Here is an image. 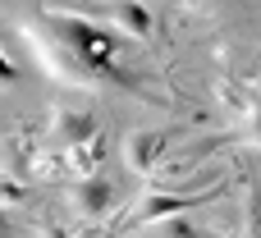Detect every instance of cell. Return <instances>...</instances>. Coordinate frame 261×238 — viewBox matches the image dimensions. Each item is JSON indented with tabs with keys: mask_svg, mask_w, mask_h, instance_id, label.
<instances>
[{
	"mask_svg": "<svg viewBox=\"0 0 261 238\" xmlns=\"http://www.w3.org/2000/svg\"><path fill=\"white\" fill-rule=\"evenodd\" d=\"M50 18H55V28L64 32L69 50H73L83 64H92V73H110V78H119L115 64H110V55H115V37H110L106 28H92L87 18H69V14H50Z\"/></svg>",
	"mask_w": 261,
	"mask_h": 238,
	"instance_id": "obj_1",
	"label": "cell"
},
{
	"mask_svg": "<svg viewBox=\"0 0 261 238\" xmlns=\"http://www.w3.org/2000/svg\"><path fill=\"white\" fill-rule=\"evenodd\" d=\"M257 138H261V110H257Z\"/></svg>",
	"mask_w": 261,
	"mask_h": 238,
	"instance_id": "obj_10",
	"label": "cell"
},
{
	"mask_svg": "<svg viewBox=\"0 0 261 238\" xmlns=\"http://www.w3.org/2000/svg\"><path fill=\"white\" fill-rule=\"evenodd\" d=\"M119 23H124L133 37H147V32H151V14H147L142 5H124V9H119Z\"/></svg>",
	"mask_w": 261,
	"mask_h": 238,
	"instance_id": "obj_6",
	"label": "cell"
},
{
	"mask_svg": "<svg viewBox=\"0 0 261 238\" xmlns=\"http://www.w3.org/2000/svg\"><path fill=\"white\" fill-rule=\"evenodd\" d=\"M161 142H165L161 133H138V138H133V147H128V165H133V170H147V165L156 161Z\"/></svg>",
	"mask_w": 261,
	"mask_h": 238,
	"instance_id": "obj_5",
	"label": "cell"
},
{
	"mask_svg": "<svg viewBox=\"0 0 261 238\" xmlns=\"http://www.w3.org/2000/svg\"><path fill=\"white\" fill-rule=\"evenodd\" d=\"M14 78H18V73H14V64H9V60H5V55H0V87H9V83H14Z\"/></svg>",
	"mask_w": 261,
	"mask_h": 238,
	"instance_id": "obj_8",
	"label": "cell"
},
{
	"mask_svg": "<svg viewBox=\"0 0 261 238\" xmlns=\"http://www.w3.org/2000/svg\"><path fill=\"white\" fill-rule=\"evenodd\" d=\"M55 128H60V142L64 147H87L96 138V119L92 115H78V110H60L55 115Z\"/></svg>",
	"mask_w": 261,
	"mask_h": 238,
	"instance_id": "obj_3",
	"label": "cell"
},
{
	"mask_svg": "<svg viewBox=\"0 0 261 238\" xmlns=\"http://www.w3.org/2000/svg\"><path fill=\"white\" fill-rule=\"evenodd\" d=\"M202 197H151L142 211H138V225H161V220H170V216H184V211H193Z\"/></svg>",
	"mask_w": 261,
	"mask_h": 238,
	"instance_id": "obj_4",
	"label": "cell"
},
{
	"mask_svg": "<svg viewBox=\"0 0 261 238\" xmlns=\"http://www.w3.org/2000/svg\"><path fill=\"white\" fill-rule=\"evenodd\" d=\"M73 202H78V211L83 216H106L110 211V202H115V183L106 179V174H87L78 188H73Z\"/></svg>",
	"mask_w": 261,
	"mask_h": 238,
	"instance_id": "obj_2",
	"label": "cell"
},
{
	"mask_svg": "<svg viewBox=\"0 0 261 238\" xmlns=\"http://www.w3.org/2000/svg\"><path fill=\"white\" fill-rule=\"evenodd\" d=\"M161 238H202V234L188 216H170V220H161Z\"/></svg>",
	"mask_w": 261,
	"mask_h": 238,
	"instance_id": "obj_7",
	"label": "cell"
},
{
	"mask_svg": "<svg viewBox=\"0 0 261 238\" xmlns=\"http://www.w3.org/2000/svg\"><path fill=\"white\" fill-rule=\"evenodd\" d=\"M0 238H14V225H9L5 216H0Z\"/></svg>",
	"mask_w": 261,
	"mask_h": 238,
	"instance_id": "obj_9",
	"label": "cell"
}]
</instances>
